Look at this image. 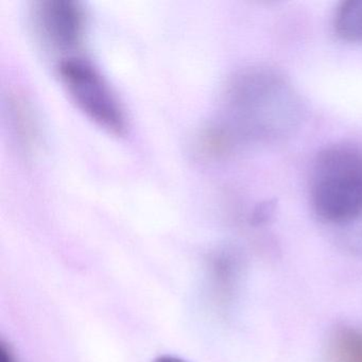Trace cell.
I'll return each instance as SVG.
<instances>
[{
    "label": "cell",
    "mask_w": 362,
    "mask_h": 362,
    "mask_svg": "<svg viewBox=\"0 0 362 362\" xmlns=\"http://www.w3.org/2000/svg\"><path fill=\"white\" fill-rule=\"evenodd\" d=\"M0 362H16L13 354L6 346L5 343L0 345Z\"/></svg>",
    "instance_id": "cell-10"
},
{
    "label": "cell",
    "mask_w": 362,
    "mask_h": 362,
    "mask_svg": "<svg viewBox=\"0 0 362 362\" xmlns=\"http://www.w3.org/2000/svg\"><path fill=\"white\" fill-rule=\"evenodd\" d=\"M84 18L79 4L66 0L41 1L33 12L35 35L46 48L60 54L79 47L86 31Z\"/></svg>",
    "instance_id": "cell-4"
},
{
    "label": "cell",
    "mask_w": 362,
    "mask_h": 362,
    "mask_svg": "<svg viewBox=\"0 0 362 362\" xmlns=\"http://www.w3.org/2000/svg\"><path fill=\"white\" fill-rule=\"evenodd\" d=\"M311 202L320 221L330 228L362 211V150L334 145L320 152L313 165Z\"/></svg>",
    "instance_id": "cell-2"
},
{
    "label": "cell",
    "mask_w": 362,
    "mask_h": 362,
    "mask_svg": "<svg viewBox=\"0 0 362 362\" xmlns=\"http://www.w3.org/2000/svg\"><path fill=\"white\" fill-rule=\"evenodd\" d=\"M69 98L95 124L112 134L126 131L124 109L100 71L86 59L64 57L57 67Z\"/></svg>",
    "instance_id": "cell-3"
},
{
    "label": "cell",
    "mask_w": 362,
    "mask_h": 362,
    "mask_svg": "<svg viewBox=\"0 0 362 362\" xmlns=\"http://www.w3.org/2000/svg\"><path fill=\"white\" fill-rule=\"evenodd\" d=\"M21 97H13L10 100V118L14 122V129L18 139L26 149L31 148L37 139V129L33 122L30 107Z\"/></svg>",
    "instance_id": "cell-7"
},
{
    "label": "cell",
    "mask_w": 362,
    "mask_h": 362,
    "mask_svg": "<svg viewBox=\"0 0 362 362\" xmlns=\"http://www.w3.org/2000/svg\"><path fill=\"white\" fill-rule=\"evenodd\" d=\"M334 31L343 41L362 43V0H349L339 6Z\"/></svg>",
    "instance_id": "cell-6"
},
{
    "label": "cell",
    "mask_w": 362,
    "mask_h": 362,
    "mask_svg": "<svg viewBox=\"0 0 362 362\" xmlns=\"http://www.w3.org/2000/svg\"><path fill=\"white\" fill-rule=\"evenodd\" d=\"M337 243L351 255L362 257V211L341 226L332 228Z\"/></svg>",
    "instance_id": "cell-8"
},
{
    "label": "cell",
    "mask_w": 362,
    "mask_h": 362,
    "mask_svg": "<svg viewBox=\"0 0 362 362\" xmlns=\"http://www.w3.org/2000/svg\"><path fill=\"white\" fill-rule=\"evenodd\" d=\"M152 362H188L181 358L175 357V356L163 355L156 358Z\"/></svg>",
    "instance_id": "cell-11"
},
{
    "label": "cell",
    "mask_w": 362,
    "mask_h": 362,
    "mask_svg": "<svg viewBox=\"0 0 362 362\" xmlns=\"http://www.w3.org/2000/svg\"><path fill=\"white\" fill-rule=\"evenodd\" d=\"M221 114L199 135V153L216 156L241 144L271 143L291 134L302 107L291 84L269 67L237 74L226 88Z\"/></svg>",
    "instance_id": "cell-1"
},
{
    "label": "cell",
    "mask_w": 362,
    "mask_h": 362,
    "mask_svg": "<svg viewBox=\"0 0 362 362\" xmlns=\"http://www.w3.org/2000/svg\"><path fill=\"white\" fill-rule=\"evenodd\" d=\"M276 209V202L274 200H267L257 205L253 216H252V222L256 226L266 224L267 222L272 219Z\"/></svg>",
    "instance_id": "cell-9"
},
{
    "label": "cell",
    "mask_w": 362,
    "mask_h": 362,
    "mask_svg": "<svg viewBox=\"0 0 362 362\" xmlns=\"http://www.w3.org/2000/svg\"><path fill=\"white\" fill-rule=\"evenodd\" d=\"M327 356L329 362H362V328H337L328 340Z\"/></svg>",
    "instance_id": "cell-5"
}]
</instances>
